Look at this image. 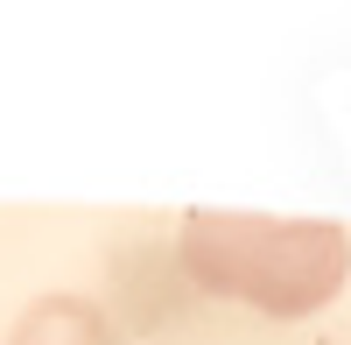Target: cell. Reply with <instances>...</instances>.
<instances>
[{
    "label": "cell",
    "mask_w": 351,
    "mask_h": 345,
    "mask_svg": "<svg viewBox=\"0 0 351 345\" xmlns=\"http://www.w3.org/2000/svg\"><path fill=\"white\" fill-rule=\"evenodd\" d=\"M8 345H112V318L92 296H36Z\"/></svg>",
    "instance_id": "cell-2"
},
{
    "label": "cell",
    "mask_w": 351,
    "mask_h": 345,
    "mask_svg": "<svg viewBox=\"0 0 351 345\" xmlns=\"http://www.w3.org/2000/svg\"><path fill=\"white\" fill-rule=\"evenodd\" d=\"M176 261L197 289L253 303L260 318H309L351 282V233L330 219H260L197 205L176 233Z\"/></svg>",
    "instance_id": "cell-1"
}]
</instances>
